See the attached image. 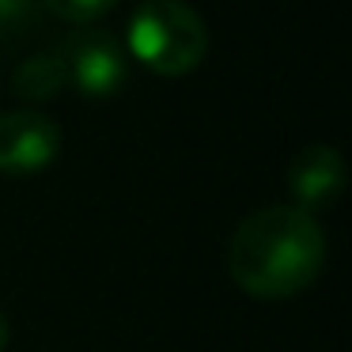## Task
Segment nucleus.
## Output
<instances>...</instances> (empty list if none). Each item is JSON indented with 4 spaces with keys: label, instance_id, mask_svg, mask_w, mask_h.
<instances>
[{
    "label": "nucleus",
    "instance_id": "f257e3e1",
    "mask_svg": "<svg viewBox=\"0 0 352 352\" xmlns=\"http://www.w3.org/2000/svg\"><path fill=\"white\" fill-rule=\"evenodd\" d=\"M326 265V231L296 205L250 212L228 243V273L254 299H288L307 292Z\"/></svg>",
    "mask_w": 352,
    "mask_h": 352
},
{
    "label": "nucleus",
    "instance_id": "f03ea898",
    "mask_svg": "<svg viewBox=\"0 0 352 352\" xmlns=\"http://www.w3.org/2000/svg\"><path fill=\"white\" fill-rule=\"evenodd\" d=\"M125 54L155 76H186L208 54V27L186 0H140L125 27Z\"/></svg>",
    "mask_w": 352,
    "mask_h": 352
},
{
    "label": "nucleus",
    "instance_id": "7ed1b4c3",
    "mask_svg": "<svg viewBox=\"0 0 352 352\" xmlns=\"http://www.w3.org/2000/svg\"><path fill=\"white\" fill-rule=\"evenodd\" d=\"M57 57L69 72V84L80 87L84 95H91V99L118 95L125 76H129L125 46L110 31H99V27H76L69 38H61Z\"/></svg>",
    "mask_w": 352,
    "mask_h": 352
},
{
    "label": "nucleus",
    "instance_id": "20e7f679",
    "mask_svg": "<svg viewBox=\"0 0 352 352\" xmlns=\"http://www.w3.org/2000/svg\"><path fill=\"white\" fill-rule=\"evenodd\" d=\"M61 152V125L38 110H8L0 114V170L4 175H34L46 170Z\"/></svg>",
    "mask_w": 352,
    "mask_h": 352
},
{
    "label": "nucleus",
    "instance_id": "39448f33",
    "mask_svg": "<svg viewBox=\"0 0 352 352\" xmlns=\"http://www.w3.org/2000/svg\"><path fill=\"white\" fill-rule=\"evenodd\" d=\"M284 182H288L292 205L314 216V208H326L341 197L344 182H349V167H344V155L337 148L311 144L288 163Z\"/></svg>",
    "mask_w": 352,
    "mask_h": 352
},
{
    "label": "nucleus",
    "instance_id": "423d86ee",
    "mask_svg": "<svg viewBox=\"0 0 352 352\" xmlns=\"http://www.w3.org/2000/svg\"><path fill=\"white\" fill-rule=\"evenodd\" d=\"M65 87H69V72H65L57 50L27 57L16 69V76H12V91L31 99V102H42V99H50V95L65 91Z\"/></svg>",
    "mask_w": 352,
    "mask_h": 352
},
{
    "label": "nucleus",
    "instance_id": "0eeeda50",
    "mask_svg": "<svg viewBox=\"0 0 352 352\" xmlns=\"http://www.w3.org/2000/svg\"><path fill=\"white\" fill-rule=\"evenodd\" d=\"M114 4L118 0H42V8H46L50 16L65 19V23H76V27L99 23L102 16L114 12Z\"/></svg>",
    "mask_w": 352,
    "mask_h": 352
},
{
    "label": "nucleus",
    "instance_id": "6e6552de",
    "mask_svg": "<svg viewBox=\"0 0 352 352\" xmlns=\"http://www.w3.org/2000/svg\"><path fill=\"white\" fill-rule=\"evenodd\" d=\"M42 0H0V34H16L34 19Z\"/></svg>",
    "mask_w": 352,
    "mask_h": 352
},
{
    "label": "nucleus",
    "instance_id": "1a4fd4ad",
    "mask_svg": "<svg viewBox=\"0 0 352 352\" xmlns=\"http://www.w3.org/2000/svg\"><path fill=\"white\" fill-rule=\"evenodd\" d=\"M8 341H12V326H8V314L0 311V352L8 349Z\"/></svg>",
    "mask_w": 352,
    "mask_h": 352
}]
</instances>
